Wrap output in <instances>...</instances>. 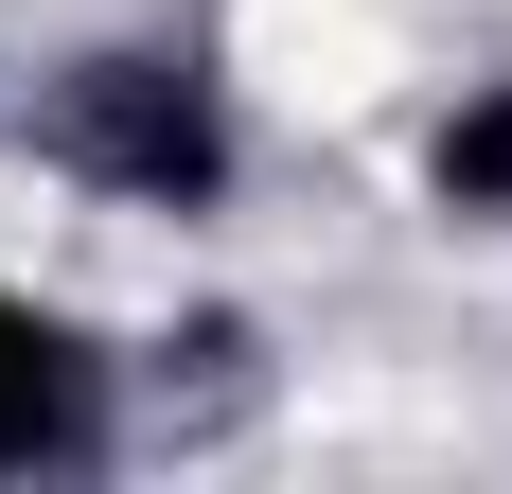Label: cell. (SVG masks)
I'll list each match as a JSON object with an SVG mask.
<instances>
[{
    "label": "cell",
    "mask_w": 512,
    "mask_h": 494,
    "mask_svg": "<svg viewBox=\"0 0 512 494\" xmlns=\"http://www.w3.org/2000/svg\"><path fill=\"white\" fill-rule=\"evenodd\" d=\"M18 142H36L71 195H106V212H212L230 177H248L230 89H212L195 36H106V53H71V71L18 106Z\"/></svg>",
    "instance_id": "cell-1"
},
{
    "label": "cell",
    "mask_w": 512,
    "mask_h": 494,
    "mask_svg": "<svg viewBox=\"0 0 512 494\" xmlns=\"http://www.w3.org/2000/svg\"><path fill=\"white\" fill-rule=\"evenodd\" d=\"M106 442V353L53 318V300L0 283V477H53V459Z\"/></svg>",
    "instance_id": "cell-2"
},
{
    "label": "cell",
    "mask_w": 512,
    "mask_h": 494,
    "mask_svg": "<svg viewBox=\"0 0 512 494\" xmlns=\"http://www.w3.org/2000/svg\"><path fill=\"white\" fill-rule=\"evenodd\" d=\"M424 195L460 212V230H512V71H495V89H460L442 124H424Z\"/></svg>",
    "instance_id": "cell-3"
}]
</instances>
